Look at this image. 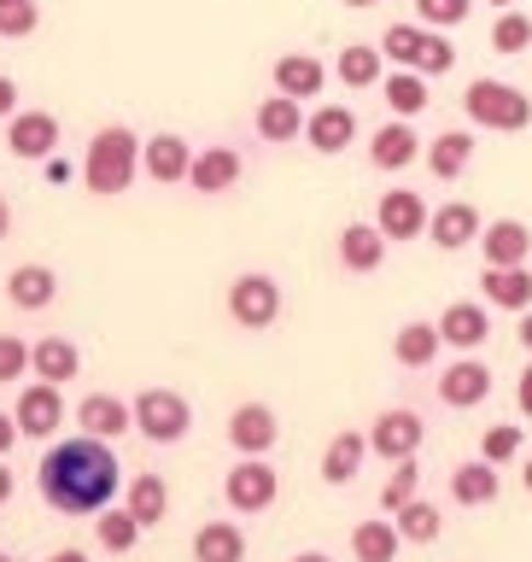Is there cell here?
<instances>
[{"label": "cell", "instance_id": "cell-50", "mask_svg": "<svg viewBox=\"0 0 532 562\" xmlns=\"http://www.w3.org/2000/svg\"><path fill=\"white\" fill-rule=\"evenodd\" d=\"M7 498H12V469L0 463V504H7Z\"/></svg>", "mask_w": 532, "mask_h": 562}, {"label": "cell", "instance_id": "cell-38", "mask_svg": "<svg viewBox=\"0 0 532 562\" xmlns=\"http://www.w3.org/2000/svg\"><path fill=\"white\" fill-rule=\"evenodd\" d=\"M340 82L346 88H375L381 82V47H346L340 53Z\"/></svg>", "mask_w": 532, "mask_h": 562}, {"label": "cell", "instance_id": "cell-4", "mask_svg": "<svg viewBox=\"0 0 532 562\" xmlns=\"http://www.w3.org/2000/svg\"><path fill=\"white\" fill-rule=\"evenodd\" d=\"M129 416H135V428L147 434L152 446H176V439L193 428L188 398H182V393H170V386H147V393L129 404Z\"/></svg>", "mask_w": 532, "mask_h": 562}, {"label": "cell", "instance_id": "cell-36", "mask_svg": "<svg viewBox=\"0 0 532 562\" xmlns=\"http://www.w3.org/2000/svg\"><path fill=\"white\" fill-rule=\"evenodd\" d=\"M421 47H428V24H393V30L381 35V59H393L404 70H416Z\"/></svg>", "mask_w": 532, "mask_h": 562}, {"label": "cell", "instance_id": "cell-53", "mask_svg": "<svg viewBox=\"0 0 532 562\" xmlns=\"http://www.w3.org/2000/svg\"><path fill=\"white\" fill-rule=\"evenodd\" d=\"M293 562H333V557H322V551H305V557H293Z\"/></svg>", "mask_w": 532, "mask_h": 562}, {"label": "cell", "instance_id": "cell-41", "mask_svg": "<svg viewBox=\"0 0 532 562\" xmlns=\"http://www.w3.org/2000/svg\"><path fill=\"white\" fill-rule=\"evenodd\" d=\"M480 457H486V463H516V457H521V428H509V422L486 428L480 434Z\"/></svg>", "mask_w": 532, "mask_h": 562}, {"label": "cell", "instance_id": "cell-55", "mask_svg": "<svg viewBox=\"0 0 532 562\" xmlns=\"http://www.w3.org/2000/svg\"><path fill=\"white\" fill-rule=\"evenodd\" d=\"M340 7H375V0H340Z\"/></svg>", "mask_w": 532, "mask_h": 562}, {"label": "cell", "instance_id": "cell-25", "mask_svg": "<svg viewBox=\"0 0 532 562\" xmlns=\"http://www.w3.org/2000/svg\"><path fill=\"white\" fill-rule=\"evenodd\" d=\"M188 140L182 135H152L147 147H140V165H147L152 182H188Z\"/></svg>", "mask_w": 532, "mask_h": 562}, {"label": "cell", "instance_id": "cell-15", "mask_svg": "<svg viewBox=\"0 0 532 562\" xmlns=\"http://www.w3.org/2000/svg\"><path fill=\"white\" fill-rule=\"evenodd\" d=\"M480 252L491 270H503V263H527L532 258V228L521 217H498L491 228H480Z\"/></svg>", "mask_w": 532, "mask_h": 562}, {"label": "cell", "instance_id": "cell-52", "mask_svg": "<svg viewBox=\"0 0 532 562\" xmlns=\"http://www.w3.org/2000/svg\"><path fill=\"white\" fill-rule=\"evenodd\" d=\"M12 228V211H7V193H0V235Z\"/></svg>", "mask_w": 532, "mask_h": 562}, {"label": "cell", "instance_id": "cell-5", "mask_svg": "<svg viewBox=\"0 0 532 562\" xmlns=\"http://www.w3.org/2000/svg\"><path fill=\"white\" fill-rule=\"evenodd\" d=\"M275 492H281V474L263 463V457H240L235 469H228V481H223V498L240 509V516H263V509L275 504Z\"/></svg>", "mask_w": 532, "mask_h": 562}, {"label": "cell", "instance_id": "cell-54", "mask_svg": "<svg viewBox=\"0 0 532 562\" xmlns=\"http://www.w3.org/2000/svg\"><path fill=\"white\" fill-rule=\"evenodd\" d=\"M521 486L532 492V457H527V469H521Z\"/></svg>", "mask_w": 532, "mask_h": 562}, {"label": "cell", "instance_id": "cell-9", "mask_svg": "<svg viewBox=\"0 0 532 562\" xmlns=\"http://www.w3.org/2000/svg\"><path fill=\"white\" fill-rule=\"evenodd\" d=\"M12 422H18V434L47 439V434L65 422V398H59V386H53V381H35V386H24V398H18Z\"/></svg>", "mask_w": 532, "mask_h": 562}, {"label": "cell", "instance_id": "cell-40", "mask_svg": "<svg viewBox=\"0 0 532 562\" xmlns=\"http://www.w3.org/2000/svg\"><path fill=\"white\" fill-rule=\"evenodd\" d=\"M491 47L498 53H532V18L509 7L498 24H491Z\"/></svg>", "mask_w": 532, "mask_h": 562}, {"label": "cell", "instance_id": "cell-13", "mask_svg": "<svg viewBox=\"0 0 532 562\" xmlns=\"http://www.w3.org/2000/svg\"><path fill=\"white\" fill-rule=\"evenodd\" d=\"M439 340L456 346V351H474V346H486V334H491V316L486 305H474V299H456V305H445V316H439Z\"/></svg>", "mask_w": 532, "mask_h": 562}, {"label": "cell", "instance_id": "cell-3", "mask_svg": "<svg viewBox=\"0 0 532 562\" xmlns=\"http://www.w3.org/2000/svg\"><path fill=\"white\" fill-rule=\"evenodd\" d=\"M463 105H468V117L480 123V130H498V135H516V130H527V123H532V100L521 94V88L498 82V77L468 82Z\"/></svg>", "mask_w": 532, "mask_h": 562}, {"label": "cell", "instance_id": "cell-14", "mask_svg": "<svg viewBox=\"0 0 532 562\" xmlns=\"http://www.w3.org/2000/svg\"><path fill=\"white\" fill-rule=\"evenodd\" d=\"M7 147L18 158H47L53 147H59V117H53V112H12Z\"/></svg>", "mask_w": 532, "mask_h": 562}, {"label": "cell", "instance_id": "cell-51", "mask_svg": "<svg viewBox=\"0 0 532 562\" xmlns=\"http://www.w3.org/2000/svg\"><path fill=\"white\" fill-rule=\"evenodd\" d=\"M47 562H88V557H82V551H53Z\"/></svg>", "mask_w": 532, "mask_h": 562}, {"label": "cell", "instance_id": "cell-17", "mask_svg": "<svg viewBox=\"0 0 532 562\" xmlns=\"http://www.w3.org/2000/svg\"><path fill=\"white\" fill-rule=\"evenodd\" d=\"M77 428L94 434V439H117V434L135 428V416H129V404H123L117 393H88L77 404Z\"/></svg>", "mask_w": 532, "mask_h": 562}, {"label": "cell", "instance_id": "cell-30", "mask_svg": "<svg viewBox=\"0 0 532 562\" xmlns=\"http://www.w3.org/2000/svg\"><path fill=\"white\" fill-rule=\"evenodd\" d=\"M468 158H474V135L468 130H445L428 147V170L439 176V182H456V176L468 170Z\"/></svg>", "mask_w": 532, "mask_h": 562}, {"label": "cell", "instance_id": "cell-23", "mask_svg": "<svg viewBox=\"0 0 532 562\" xmlns=\"http://www.w3.org/2000/svg\"><path fill=\"white\" fill-rule=\"evenodd\" d=\"M480 288H486V299L498 311H527L532 305V270H527V263H503V270H491V263H486Z\"/></svg>", "mask_w": 532, "mask_h": 562}, {"label": "cell", "instance_id": "cell-37", "mask_svg": "<svg viewBox=\"0 0 532 562\" xmlns=\"http://www.w3.org/2000/svg\"><path fill=\"white\" fill-rule=\"evenodd\" d=\"M416 492H421V463H416V457H398L393 474H386V486H381V509L393 516V509H404L416 498Z\"/></svg>", "mask_w": 532, "mask_h": 562}, {"label": "cell", "instance_id": "cell-46", "mask_svg": "<svg viewBox=\"0 0 532 562\" xmlns=\"http://www.w3.org/2000/svg\"><path fill=\"white\" fill-rule=\"evenodd\" d=\"M516 404H521V416H532V363L521 369V386H516Z\"/></svg>", "mask_w": 532, "mask_h": 562}, {"label": "cell", "instance_id": "cell-42", "mask_svg": "<svg viewBox=\"0 0 532 562\" xmlns=\"http://www.w3.org/2000/svg\"><path fill=\"white\" fill-rule=\"evenodd\" d=\"M468 7H474V0H416V18L428 30H451V24H463V18H468Z\"/></svg>", "mask_w": 532, "mask_h": 562}, {"label": "cell", "instance_id": "cell-43", "mask_svg": "<svg viewBox=\"0 0 532 562\" xmlns=\"http://www.w3.org/2000/svg\"><path fill=\"white\" fill-rule=\"evenodd\" d=\"M456 65V47L445 42L439 30H428V47H421V59H416V70L421 77H445V70Z\"/></svg>", "mask_w": 532, "mask_h": 562}, {"label": "cell", "instance_id": "cell-47", "mask_svg": "<svg viewBox=\"0 0 532 562\" xmlns=\"http://www.w3.org/2000/svg\"><path fill=\"white\" fill-rule=\"evenodd\" d=\"M12 105H18V88L12 77H0V117H12Z\"/></svg>", "mask_w": 532, "mask_h": 562}, {"label": "cell", "instance_id": "cell-28", "mask_svg": "<svg viewBox=\"0 0 532 562\" xmlns=\"http://www.w3.org/2000/svg\"><path fill=\"white\" fill-rule=\"evenodd\" d=\"M381 258H386V235L375 223H351L346 235H340V263L346 270H381Z\"/></svg>", "mask_w": 532, "mask_h": 562}, {"label": "cell", "instance_id": "cell-20", "mask_svg": "<svg viewBox=\"0 0 532 562\" xmlns=\"http://www.w3.org/2000/svg\"><path fill=\"white\" fill-rule=\"evenodd\" d=\"M322 82H328V70H322V59H310V53H281V59H275V94L316 100V94H322Z\"/></svg>", "mask_w": 532, "mask_h": 562}, {"label": "cell", "instance_id": "cell-26", "mask_svg": "<svg viewBox=\"0 0 532 562\" xmlns=\"http://www.w3.org/2000/svg\"><path fill=\"white\" fill-rule=\"evenodd\" d=\"M123 509L140 521V527H158L170 516V486H165V474H135L129 492H123Z\"/></svg>", "mask_w": 532, "mask_h": 562}, {"label": "cell", "instance_id": "cell-27", "mask_svg": "<svg viewBox=\"0 0 532 562\" xmlns=\"http://www.w3.org/2000/svg\"><path fill=\"white\" fill-rule=\"evenodd\" d=\"M193 562H246V533L235 521H205L193 533Z\"/></svg>", "mask_w": 532, "mask_h": 562}, {"label": "cell", "instance_id": "cell-18", "mask_svg": "<svg viewBox=\"0 0 532 562\" xmlns=\"http://www.w3.org/2000/svg\"><path fill=\"white\" fill-rule=\"evenodd\" d=\"M351 135H358V112H351V105H316L305 117V140L316 153H346Z\"/></svg>", "mask_w": 532, "mask_h": 562}, {"label": "cell", "instance_id": "cell-29", "mask_svg": "<svg viewBox=\"0 0 532 562\" xmlns=\"http://www.w3.org/2000/svg\"><path fill=\"white\" fill-rule=\"evenodd\" d=\"M7 293H12V305H24V311H42L53 305V293H59V281H53L47 263H18V270L7 276Z\"/></svg>", "mask_w": 532, "mask_h": 562}, {"label": "cell", "instance_id": "cell-8", "mask_svg": "<svg viewBox=\"0 0 532 562\" xmlns=\"http://www.w3.org/2000/svg\"><path fill=\"white\" fill-rule=\"evenodd\" d=\"M375 228L386 240H416L421 228H428V200L410 188H393V193H381V211H375Z\"/></svg>", "mask_w": 532, "mask_h": 562}, {"label": "cell", "instance_id": "cell-48", "mask_svg": "<svg viewBox=\"0 0 532 562\" xmlns=\"http://www.w3.org/2000/svg\"><path fill=\"white\" fill-rule=\"evenodd\" d=\"M12 439H18V422L0 411V451H12Z\"/></svg>", "mask_w": 532, "mask_h": 562}, {"label": "cell", "instance_id": "cell-12", "mask_svg": "<svg viewBox=\"0 0 532 562\" xmlns=\"http://www.w3.org/2000/svg\"><path fill=\"white\" fill-rule=\"evenodd\" d=\"M228 439H235V451L240 457H263L281 439V428H275V411L270 404H240L235 416H228Z\"/></svg>", "mask_w": 532, "mask_h": 562}, {"label": "cell", "instance_id": "cell-2", "mask_svg": "<svg viewBox=\"0 0 532 562\" xmlns=\"http://www.w3.org/2000/svg\"><path fill=\"white\" fill-rule=\"evenodd\" d=\"M140 170V140L123 130V123H112V130L94 135V147H88V165H82V182L94 193H123L135 182Z\"/></svg>", "mask_w": 532, "mask_h": 562}, {"label": "cell", "instance_id": "cell-57", "mask_svg": "<svg viewBox=\"0 0 532 562\" xmlns=\"http://www.w3.org/2000/svg\"><path fill=\"white\" fill-rule=\"evenodd\" d=\"M0 562H12V557H0Z\"/></svg>", "mask_w": 532, "mask_h": 562}, {"label": "cell", "instance_id": "cell-21", "mask_svg": "<svg viewBox=\"0 0 532 562\" xmlns=\"http://www.w3.org/2000/svg\"><path fill=\"white\" fill-rule=\"evenodd\" d=\"M363 457H369V439L358 428L333 434L328 451H322V481L328 486H351V481H358V469H363Z\"/></svg>", "mask_w": 532, "mask_h": 562}, {"label": "cell", "instance_id": "cell-24", "mask_svg": "<svg viewBox=\"0 0 532 562\" xmlns=\"http://www.w3.org/2000/svg\"><path fill=\"white\" fill-rule=\"evenodd\" d=\"M369 158H375L381 170H404V165H416L421 158V140H416V130L410 123H381L375 130V140H369Z\"/></svg>", "mask_w": 532, "mask_h": 562}, {"label": "cell", "instance_id": "cell-16", "mask_svg": "<svg viewBox=\"0 0 532 562\" xmlns=\"http://www.w3.org/2000/svg\"><path fill=\"white\" fill-rule=\"evenodd\" d=\"M188 182L193 193H228L240 182V153L235 147H205L188 158Z\"/></svg>", "mask_w": 532, "mask_h": 562}, {"label": "cell", "instance_id": "cell-1", "mask_svg": "<svg viewBox=\"0 0 532 562\" xmlns=\"http://www.w3.org/2000/svg\"><path fill=\"white\" fill-rule=\"evenodd\" d=\"M35 481H42V498L59 509V516H100V509L117 498V451L94 434L65 439V446H53L42 457Z\"/></svg>", "mask_w": 532, "mask_h": 562}, {"label": "cell", "instance_id": "cell-19", "mask_svg": "<svg viewBox=\"0 0 532 562\" xmlns=\"http://www.w3.org/2000/svg\"><path fill=\"white\" fill-rule=\"evenodd\" d=\"M498 463H486V457H474V463H456L451 469V498L463 504V509H480V504H498Z\"/></svg>", "mask_w": 532, "mask_h": 562}, {"label": "cell", "instance_id": "cell-34", "mask_svg": "<svg viewBox=\"0 0 532 562\" xmlns=\"http://www.w3.org/2000/svg\"><path fill=\"white\" fill-rule=\"evenodd\" d=\"M258 135L263 140H293V135H305V112H298V100H287V94H275V100H263L258 105Z\"/></svg>", "mask_w": 532, "mask_h": 562}, {"label": "cell", "instance_id": "cell-7", "mask_svg": "<svg viewBox=\"0 0 532 562\" xmlns=\"http://www.w3.org/2000/svg\"><path fill=\"white\" fill-rule=\"evenodd\" d=\"M428 428H421L416 411H381L375 428H369V451H381L386 463H398V457H416Z\"/></svg>", "mask_w": 532, "mask_h": 562}, {"label": "cell", "instance_id": "cell-44", "mask_svg": "<svg viewBox=\"0 0 532 562\" xmlns=\"http://www.w3.org/2000/svg\"><path fill=\"white\" fill-rule=\"evenodd\" d=\"M35 18V0H0V35H30Z\"/></svg>", "mask_w": 532, "mask_h": 562}, {"label": "cell", "instance_id": "cell-35", "mask_svg": "<svg viewBox=\"0 0 532 562\" xmlns=\"http://www.w3.org/2000/svg\"><path fill=\"white\" fill-rule=\"evenodd\" d=\"M428 77H421V70H393V77H386V105H393L398 117H416V112H428Z\"/></svg>", "mask_w": 532, "mask_h": 562}, {"label": "cell", "instance_id": "cell-39", "mask_svg": "<svg viewBox=\"0 0 532 562\" xmlns=\"http://www.w3.org/2000/svg\"><path fill=\"white\" fill-rule=\"evenodd\" d=\"M94 533H100V544L105 551H135V539H140V521L129 516V509H105V516L94 521Z\"/></svg>", "mask_w": 532, "mask_h": 562}, {"label": "cell", "instance_id": "cell-45", "mask_svg": "<svg viewBox=\"0 0 532 562\" xmlns=\"http://www.w3.org/2000/svg\"><path fill=\"white\" fill-rule=\"evenodd\" d=\"M30 369V346L12 340V334H0V381H18Z\"/></svg>", "mask_w": 532, "mask_h": 562}, {"label": "cell", "instance_id": "cell-10", "mask_svg": "<svg viewBox=\"0 0 532 562\" xmlns=\"http://www.w3.org/2000/svg\"><path fill=\"white\" fill-rule=\"evenodd\" d=\"M439 398L451 404V411H474V404L491 398V369L480 358H456L445 369V381H439Z\"/></svg>", "mask_w": 532, "mask_h": 562}, {"label": "cell", "instance_id": "cell-33", "mask_svg": "<svg viewBox=\"0 0 532 562\" xmlns=\"http://www.w3.org/2000/svg\"><path fill=\"white\" fill-rule=\"evenodd\" d=\"M398 527L393 521H358L351 527V557L358 562H393L398 557Z\"/></svg>", "mask_w": 532, "mask_h": 562}, {"label": "cell", "instance_id": "cell-22", "mask_svg": "<svg viewBox=\"0 0 532 562\" xmlns=\"http://www.w3.org/2000/svg\"><path fill=\"white\" fill-rule=\"evenodd\" d=\"M30 369H35L42 381H53V386H59V381H77L82 351L70 346L65 334H47V340H35V346H30Z\"/></svg>", "mask_w": 532, "mask_h": 562}, {"label": "cell", "instance_id": "cell-56", "mask_svg": "<svg viewBox=\"0 0 532 562\" xmlns=\"http://www.w3.org/2000/svg\"><path fill=\"white\" fill-rule=\"evenodd\" d=\"M486 7H516V0H486Z\"/></svg>", "mask_w": 532, "mask_h": 562}, {"label": "cell", "instance_id": "cell-11", "mask_svg": "<svg viewBox=\"0 0 532 562\" xmlns=\"http://www.w3.org/2000/svg\"><path fill=\"white\" fill-rule=\"evenodd\" d=\"M428 235H433L439 252H463L468 240H480V211H474L468 200L439 205V211H428Z\"/></svg>", "mask_w": 532, "mask_h": 562}, {"label": "cell", "instance_id": "cell-6", "mask_svg": "<svg viewBox=\"0 0 532 562\" xmlns=\"http://www.w3.org/2000/svg\"><path fill=\"white\" fill-rule=\"evenodd\" d=\"M228 316H235V323L240 328H270L275 323V316H281V288H275V281L270 276H240L235 281V288H228Z\"/></svg>", "mask_w": 532, "mask_h": 562}, {"label": "cell", "instance_id": "cell-49", "mask_svg": "<svg viewBox=\"0 0 532 562\" xmlns=\"http://www.w3.org/2000/svg\"><path fill=\"white\" fill-rule=\"evenodd\" d=\"M521 346H527V351H532V305H527V311H521Z\"/></svg>", "mask_w": 532, "mask_h": 562}, {"label": "cell", "instance_id": "cell-31", "mask_svg": "<svg viewBox=\"0 0 532 562\" xmlns=\"http://www.w3.org/2000/svg\"><path fill=\"white\" fill-rule=\"evenodd\" d=\"M393 527H398V539H410V544H433L439 533H445V516H439V504H428V498H421V492H416V498L410 504H404V509H393Z\"/></svg>", "mask_w": 532, "mask_h": 562}, {"label": "cell", "instance_id": "cell-32", "mask_svg": "<svg viewBox=\"0 0 532 562\" xmlns=\"http://www.w3.org/2000/svg\"><path fill=\"white\" fill-rule=\"evenodd\" d=\"M439 346H445V340H439L433 323H404L398 340H393V358H398L404 369H428V363L439 358Z\"/></svg>", "mask_w": 532, "mask_h": 562}]
</instances>
